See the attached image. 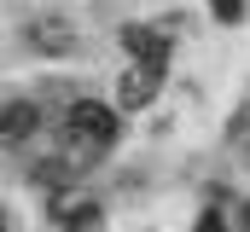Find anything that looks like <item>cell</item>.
<instances>
[{
    "label": "cell",
    "instance_id": "cell-4",
    "mask_svg": "<svg viewBox=\"0 0 250 232\" xmlns=\"http://www.w3.org/2000/svg\"><path fill=\"white\" fill-rule=\"evenodd\" d=\"M35 128H41V111H35L29 99H18V105L0 111V145H23Z\"/></svg>",
    "mask_w": 250,
    "mask_h": 232
},
{
    "label": "cell",
    "instance_id": "cell-9",
    "mask_svg": "<svg viewBox=\"0 0 250 232\" xmlns=\"http://www.w3.org/2000/svg\"><path fill=\"white\" fill-rule=\"evenodd\" d=\"M245 232H250V209H245Z\"/></svg>",
    "mask_w": 250,
    "mask_h": 232
},
{
    "label": "cell",
    "instance_id": "cell-1",
    "mask_svg": "<svg viewBox=\"0 0 250 232\" xmlns=\"http://www.w3.org/2000/svg\"><path fill=\"white\" fill-rule=\"evenodd\" d=\"M64 145H70L76 157L111 151V145H117V111H111V105H93V99L70 105V116H64Z\"/></svg>",
    "mask_w": 250,
    "mask_h": 232
},
{
    "label": "cell",
    "instance_id": "cell-7",
    "mask_svg": "<svg viewBox=\"0 0 250 232\" xmlns=\"http://www.w3.org/2000/svg\"><path fill=\"white\" fill-rule=\"evenodd\" d=\"M209 12H215L221 23H239V18H245V0H209Z\"/></svg>",
    "mask_w": 250,
    "mask_h": 232
},
{
    "label": "cell",
    "instance_id": "cell-2",
    "mask_svg": "<svg viewBox=\"0 0 250 232\" xmlns=\"http://www.w3.org/2000/svg\"><path fill=\"white\" fill-rule=\"evenodd\" d=\"M123 47L134 53V64L163 70V58H169V35H163V29H140V23H128V29H123Z\"/></svg>",
    "mask_w": 250,
    "mask_h": 232
},
{
    "label": "cell",
    "instance_id": "cell-5",
    "mask_svg": "<svg viewBox=\"0 0 250 232\" xmlns=\"http://www.w3.org/2000/svg\"><path fill=\"white\" fill-rule=\"evenodd\" d=\"M29 41H35L41 53H70V47H76V35H70L64 18H41V23H29Z\"/></svg>",
    "mask_w": 250,
    "mask_h": 232
},
{
    "label": "cell",
    "instance_id": "cell-3",
    "mask_svg": "<svg viewBox=\"0 0 250 232\" xmlns=\"http://www.w3.org/2000/svg\"><path fill=\"white\" fill-rule=\"evenodd\" d=\"M157 81H163V70H151V64H134L123 76V87H117V99H123L128 111H140V105H151L157 99Z\"/></svg>",
    "mask_w": 250,
    "mask_h": 232
},
{
    "label": "cell",
    "instance_id": "cell-8",
    "mask_svg": "<svg viewBox=\"0 0 250 232\" xmlns=\"http://www.w3.org/2000/svg\"><path fill=\"white\" fill-rule=\"evenodd\" d=\"M198 232H227V221H221V215H215V209H209V215H204V221H198Z\"/></svg>",
    "mask_w": 250,
    "mask_h": 232
},
{
    "label": "cell",
    "instance_id": "cell-10",
    "mask_svg": "<svg viewBox=\"0 0 250 232\" xmlns=\"http://www.w3.org/2000/svg\"><path fill=\"white\" fill-rule=\"evenodd\" d=\"M0 232H6V215H0Z\"/></svg>",
    "mask_w": 250,
    "mask_h": 232
},
{
    "label": "cell",
    "instance_id": "cell-6",
    "mask_svg": "<svg viewBox=\"0 0 250 232\" xmlns=\"http://www.w3.org/2000/svg\"><path fill=\"white\" fill-rule=\"evenodd\" d=\"M64 232H99V203H76V197H59Z\"/></svg>",
    "mask_w": 250,
    "mask_h": 232
}]
</instances>
